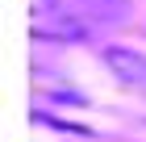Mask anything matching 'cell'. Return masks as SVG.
Masks as SVG:
<instances>
[{"instance_id": "6da1fadb", "label": "cell", "mask_w": 146, "mask_h": 142, "mask_svg": "<svg viewBox=\"0 0 146 142\" xmlns=\"http://www.w3.org/2000/svg\"><path fill=\"white\" fill-rule=\"evenodd\" d=\"M104 59H109V67L125 79V84L146 88V59H142V55H129V50H109Z\"/></svg>"}]
</instances>
